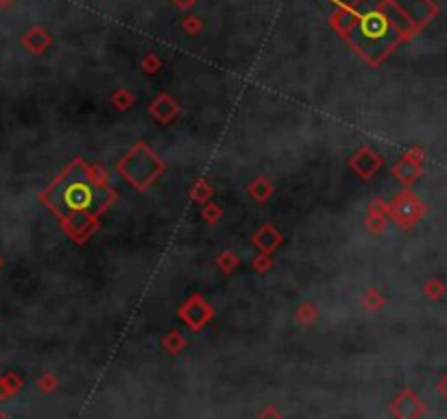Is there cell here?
I'll use <instances>...</instances> for the list:
<instances>
[{"label": "cell", "mask_w": 447, "mask_h": 419, "mask_svg": "<svg viewBox=\"0 0 447 419\" xmlns=\"http://www.w3.org/2000/svg\"><path fill=\"white\" fill-rule=\"evenodd\" d=\"M406 11H397V5L390 0H378L369 5L356 20V31L362 39V46L369 44H393V41L412 26V20H406Z\"/></svg>", "instance_id": "6da1fadb"}, {"label": "cell", "mask_w": 447, "mask_h": 419, "mask_svg": "<svg viewBox=\"0 0 447 419\" xmlns=\"http://www.w3.org/2000/svg\"><path fill=\"white\" fill-rule=\"evenodd\" d=\"M96 203V190L88 181H73L64 188V205L73 212H88Z\"/></svg>", "instance_id": "7a4b0ae2"}]
</instances>
